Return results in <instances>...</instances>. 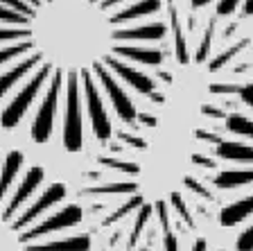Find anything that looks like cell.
Segmentation results:
<instances>
[{"instance_id": "obj_2", "label": "cell", "mask_w": 253, "mask_h": 251, "mask_svg": "<svg viewBox=\"0 0 253 251\" xmlns=\"http://www.w3.org/2000/svg\"><path fill=\"white\" fill-rule=\"evenodd\" d=\"M242 102L253 111V84H244L240 91ZM226 129L235 134V141H221L215 147V156L219 161L237 163V165L224 167L211 179L219 190H237L244 186H253V118L244 113L226 115ZM242 222H249L247 229L237 236L235 249L237 251H253V193L244 197L228 201L219 210L221 226H237Z\"/></svg>"}, {"instance_id": "obj_1", "label": "cell", "mask_w": 253, "mask_h": 251, "mask_svg": "<svg viewBox=\"0 0 253 251\" xmlns=\"http://www.w3.org/2000/svg\"><path fill=\"white\" fill-rule=\"evenodd\" d=\"M68 186L50 181L43 165H25L21 150L0 156V251H90L86 233L68 236L84 217L66 201Z\"/></svg>"}, {"instance_id": "obj_7", "label": "cell", "mask_w": 253, "mask_h": 251, "mask_svg": "<svg viewBox=\"0 0 253 251\" xmlns=\"http://www.w3.org/2000/svg\"><path fill=\"white\" fill-rule=\"evenodd\" d=\"M237 2L240 0H219V5H217V16H228L235 11Z\"/></svg>"}, {"instance_id": "obj_6", "label": "cell", "mask_w": 253, "mask_h": 251, "mask_svg": "<svg viewBox=\"0 0 253 251\" xmlns=\"http://www.w3.org/2000/svg\"><path fill=\"white\" fill-rule=\"evenodd\" d=\"M211 43H212V25L206 30L204 34V41H201L199 50H197V61H206V57H208V52H211Z\"/></svg>"}, {"instance_id": "obj_4", "label": "cell", "mask_w": 253, "mask_h": 251, "mask_svg": "<svg viewBox=\"0 0 253 251\" xmlns=\"http://www.w3.org/2000/svg\"><path fill=\"white\" fill-rule=\"evenodd\" d=\"M161 9V0H138L133 2L131 7H126L118 14V21L125 23V21H133V18H140V16H149V14H156Z\"/></svg>"}, {"instance_id": "obj_9", "label": "cell", "mask_w": 253, "mask_h": 251, "mask_svg": "<svg viewBox=\"0 0 253 251\" xmlns=\"http://www.w3.org/2000/svg\"><path fill=\"white\" fill-rule=\"evenodd\" d=\"M211 0H192V7H204V5H208Z\"/></svg>"}, {"instance_id": "obj_5", "label": "cell", "mask_w": 253, "mask_h": 251, "mask_svg": "<svg viewBox=\"0 0 253 251\" xmlns=\"http://www.w3.org/2000/svg\"><path fill=\"white\" fill-rule=\"evenodd\" d=\"M0 21H2V23H18V25H25L30 18H27L23 11H11V9H7V7L0 5Z\"/></svg>"}, {"instance_id": "obj_11", "label": "cell", "mask_w": 253, "mask_h": 251, "mask_svg": "<svg viewBox=\"0 0 253 251\" xmlns=\"http://www.w3.org/2000/svg\"><path fill=\"white\" fill-rule=\"evenodd\" d=\"M30 2H34V0H30Z\"/></svg>"}, {"instance_id": "obj_3", "label": "cell", "mask_w": 253, "mask_h": 251, "mask_svg": "<svg viewBox=\"0 0 253 251\" xmlns=\"http://www.w3.org/2000/svg\"><path fill=\"white\" fill-rule=\"evenodd\" d=\"M138 251H152L147 249V247H140ZM163 251H181V242H179V236L172 231V226L169 229L163 231ZM190 251H211V245H208V240L206 238H197L195 242H192V249ZM212 251H226V249H212Z\"/></svg>"}, {"instance_id": "obj_10", "label": "cell", "mask_w": 253, "mask_h": 251, "mask_svg": "<svg viewBox=\"0 0 253 251\" xmlns=\"http://www.w3.org/2000/svg\"><path fill=\"white\" fill-rule=\"evenodd\" d=\"M106 2H109V5H116V2H120V0H106Z\"/></svg>"}, {"instance_id": "obj_8", "label": "cell", "mask_w": 253, "mask_h": 251, "mask_svg": "<svg viewBox=\"0 0 253 251\" xmlns=\"http://www.w3.org/2000/svg\"><path fill=\"white\" fill-rule=\"evenodd\" d=\"M244 16H253V0H244V9H242Z\"/></svg>"}]
</instances>
